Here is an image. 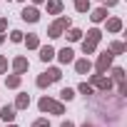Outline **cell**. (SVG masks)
I'll use <instances>...</instances> for the list:
<instances>
[{"label": "cell", "instance_id": "cell-1", "mask_svg": "<svg viewBox=\"0 0 127 127\" xmlns=\"http://www.w3.org/2000/svg\"><path fill=\"white\" fill-rule=\"evenodd\" d=\"M37 107H40V112H50V115H65V105L62 102H57V100H52V97H40V102H37Z\"/></svg>", "mask_w": 127, "mask_h": 127}, {"label": "cell", "instance_id": "cell-2", "mask_svg": "<svg viewBox=\"0 0 127 127\" xmlns=\"http://www.w3.org/2000/svg\"><path fill=\"white\" fill-rule=\"evenodd\" d=\"M70 25H72V20H70L67 15H60V18H57V20L47 28V35H50L52 40H55V37H62V32H65Z\"/></svg>", "mask_w": 127, "mask_h": 127}, {"label": "cell", "instance_id": "cell-3", "mask_svg": "<svg viewBox=\"0 0 127 127\" xmlns=\"http://www.w3.org/2000/svg\"><path fill=\"white\" fill-rule=\"evenodd\" d=\"M112 60H115V55L110 52V50H105V52H100L97 55V62H95V70L100 72V75H105L110 67H112Z\"/></svg>", "mask_w": 127, "mask_h": 127}, {"label": "cell", "instance_id": "cell-4", "mask_svg": "<svg viewBox=\"0 0 127 127\" xmlns=\"http://www.w3.org/2000/svg\"><path fill=\"white\" fill-rule=\"evenodd\" d=\"M90 85H92V87H97V90H102V92H110V90H112V80H110V77H105V75H100V72L90 75Z\"/></svg>", "mask_w": 127, "mask_h": 127}, {"label": "cell", "instance_id": "cell-5", "mask_svg": "<svg viewBox=\"0 0 127 127\" xmlns=\"http://www.w3.org/2000/svg\"><path fill=\"white\" fill-rule=\"evenodd\" d=\"M57 55V60H60V65H70V62L75 60V50L72 47H62L60 52H55Z\"/></svg>", "mask_w": 127, "mask_h": 127}, {"label": "cell", "instance_id": "cell-6", "mask_svg": "<svg viewBox=\"0 0 127 127\" xmlns=\"http://www.w3.org/2000/svg\"><path fill=\"white\" fill-rule=\"evenodd\" d=\"M20 18H23L25 23H37V20H40V10H37L35 5H30V8H25V10L20 13Z\"/></svg>", "mask_w": 127, "mask_h": 127}, {"label": "cell", "instance_id": "cell-7", "mask_svg": "<svg viewBox=\"0 0 127 127\" xmlns=\"http://www.w3.org/2000/svg\"><path fill=\"white\" fill-rule=\"evenodd\" d=\"M28 67H30V62H28V57H23V55H18V57L13 60V72H18V75H23V72H28Z\"/></svg>", "mask_w": 127, "mask_h": 127}, {"label": "cell", "instance_id": "cell-8", "mask_svg": "<svg viewBox=\"0 0 127 127\" xmlns=\"http://www.w3.org/2000/svg\"><path fill=\"white\" fill-rule=\"evenodd\" d=\"M75 62V70H77V75H87L90 70H92V62L87 60V57H80V60H72Z\"/></svg>", "mask_w": 127, "mask_h": 127}, {"label": "cell", "instance_id": "cell-9", "mask_svg": "<svg viewBox=\"0 0 127 127\" xmlns=\"http://www.w3.org/2000/svg\"><path fill=\"white\" fill-rule=\"evenodd\" d=\"M15 112H18L15 105H5V107H0V117H3L5 122H15V117H18Z\"/></svg>", "mask_w": 127, "mask_h": 127}, {"label": "cell", "instance_id": "cell-10", "mask_svg": "<svg viewBox=\"0 0 127 127\" xmlns=\"http://www.w3.org/2000/svg\"><path fill=\"white\" fill-rule=\"evenodd\" d=\"M20 82H23V75H18V72H13V75H5V87H10V90H18V87H20Z\"/></svg>", "mask_w": 127, "mask_h": 127}, {"label": "cell", "instance_id": "cell-11", "mask_svg": "<svg viewBox=\"0 0 127 127\" xmlns=\"http://www.w3.org/2000/svg\"><path fill=\"white\" fill-rule=\"evenodd\" d=\"M90 20H92V23H102V20H107V8L102 5V8L92 10V13H90Z\"/></svg>", "mask_w": 127, "mask_h": 127}, {"label": "cell", "instance_id": "cell-12", "mask_svg": "<svg viewBox=\"0 0 127 127\" xmlns=\"http://www.w3.org/2000/svg\"><path fill=\"white\" fill-rule=\"evenodd\" d=\"M40 50V60L42 62H50L52 57H55V47H50V45H42V47H37Z\"/></svg>", "mask_w": 127, "mask_h": 127}, {"label": "cell", "instance_id": "cell-13", "mask_svg": "<svg viewBox=\"0 0 127 127\" xmlns=\"http://www.w3.org/2000/svg\"><path fill=\"white\" fill-rule=\"evenodd\" d=\"M30 107V95L28 92H20L18 100H15V110H28Z\"/></svg>", "mask_w": 127, "mask_h": 127}, {"label": "cell", "instance_id": "cell-14", "mask_svg": "<svg viewBox=\"0 0 127 127\" xmlns=\"http://www.w3.org/2000/svg\"><path fill=\"white\" fill-rule=\"evenodd\" d=\"M62 8H65V5H62V0H47V13H50V15H60Z\"/></svg>", "mask_w": 127, "mask_h": 127}, {"label": "cell", "instance_id": "cell-15", "mask_svg": "<svg viewBox=\"0 0 127 127\" xmlns=\"http://www.w3.org/2000/svg\"><path fill=\"white\" fill-rule=\"evenodd\" d=\"M105 28H107V32H120V30H122V20H120V18H110V20L105 23Z\"/></svg>", "mask_w": 127, "mask_h": 127}, {"label": "cell", "instance_id": "cell-16", "mask_svg": "<svg viewBox=\"0 0 127 127\" xmlns=\"http://www.w3.org/2000/svg\"><path fill=\"white\" fill-rule=\"evenodd\" d=\"M23 42L28 45V50H37V47H40V37H37L35 32H30L28 37H23Z\"/></svg>", "mask_w": 127, "mask_h": 127}, {"label": "cell", "instance_id": "cell-17", "mask_svg": "<svg viewBox=\"0 0 127 127\" xmlns=\"http://www.w3.org/2000/svg\"><path fill=\"white\" fill-rule=\"evenodd\" d=\"M107 50H110L112 55H122V52L127 50V45H125V42H120V40H115V42H110V47H107Z\"/></svg>", "mask_w": 127, "mask_h": 127}, {"label": "cell", "instance_id": "cell-18", "mask_svg": "<svg viewBox=\"0 0 127 127\" xmlns=\"http://www.w3.org/2000/svg\"><path fill=\"white\" fill-rule=\"evenodd\" d=\"M35 85H37L40 90H45V87H50V85H52V80H50V75H47V72H42V75H37Z\"/></svg>", "mask_w": 127, "mask_h": 127}, {"label": "cell", "instance_id": "cell-19", "mask_svg": "<svg viewBox=\"0 0 127 127\" xmlns=\"http://www.w3.org/2000/svg\"><path fill=\"white\" fill-rule=\"evenodd\" d=\"M65 32H67V40H70V42H77V40H82V30H77V28H67Z\"/></svg>", "mask_w": 127, "mask_h": 127}, {"label": "cell", "instance_id": "cell-20", "mask_svg": "<svg viewBox=\"0 0 127 127\" xmlns=\"http://www.w3.org/2000/svg\"><path fill=\"white\" fill-rule=\"evenodd\" d=\"M60 100H62V102H72V100H75V90H72V87H62Z\"/></svg>", "mask_w": 127, "mask_h": 127}, {"label": "cell", "instance_id": "cell-21", "mask_svg": "<svg viewBox=\"0 0 127 127\" xmlns=\"http://www.w3.org/2000/svg\"><path fill=\"white\" fill-rule=\"evenodd\" d=\"M77 13H90V0H72Z\"/></svg>", "mask_w": 127, "mask_h": 127}, {"label": "cell", "instance_id": "cell-22", "mask_svg": "<svg viewBox=\"0 0 127 127\" xmlns=\"http://www.w3.org/2000/svg\"><path fill=\"white\" fill-rule=\"evenodd\" d=\"M85 40H92V42H100V40H102V30H97V28L87 30V37H85Z\"/></svg>", "mask_w": 127, "mask_h": 127}, {"label": "cell", "instance_id": "cell-23", "mask_svg": "<svg viewBox=\"0 0 127 127\" xmlns=\"http://www.w3.org/2000/svg\"><path fill=\"white\" fill-rule=\"evenodd\" d=\"M97 50V42H92V40H82V52L85 55H92Z\"/></svg>", "mask_w": 127, "mask_h": 127}, {"label": "cell", "instance_id": "cell-24", "mask_svg": "<svg viewBox=\"0 0 127 127\" xmlns=\"http://www.w3.org/2000/svg\"><path fill=\"white\" fill-rule=\"evenodd\" d=\"M110 80H115L117 85L125 82V70H122V67H112V77H110Z\"/></svg>", "mask_w": 127, "mask_h": 127}, {"label": "cell", "instance_id": "cell-25", "mask_svg": "<svg viewBox=\"0 0 127 127\" xmlns=\"http://www.w3.org/2000/svg\"><path fill=\"white\" fill-rule=\"evenodd\" d=\"M47 75H50V80H52V82H60V80H62V70H60V67H50V70H47Z\"/></svg>", "mask_w": 127, "mask_h": 127}, {"label": "cell", "instance_id": "cell-26", "mask_svg": "<svg viewBox=\"0 0 127 127\" xmlns=\"http://www.w3.org/2000/svg\"><path fill=\"white\" fill-rule=\"evenodd\" d=\"M77 90H80V92H82V95H87V97H90V95H92V92H95V87H92V85H90V82H80V87H77Z\"/></svg>", "mask_w": 127, "mask_h": 127}, {"label": "cell", "instance_id": "cell-27", "mask_svg": "<svg viewBox=\"0 0 127 127\" xmlns=\"http://www.w3.org/2000/svg\"><path fill=\"white\" fill-rule=\"evenodd\" d=\"M10 42H23V32L20 30H13L10 32Z\"/></svg>", "mask_w": 127, "mask_h": 127}, {"label": "cell", "instance_id": "cell-28", "mask_svg": "<svg viewBox=\"0 0 127 127\" xmlns=\"http://www.w3.org/2000/svg\"><path fill=\"white\" fill-rule=\"evenodd\" d=\"M5 70H8V57H5V55H0V75H3Z\"/></svg>", "mask_w": 127, "mask_h": 127}, {"label": "cell", "instance_id": "cell-29", "mask_svg": "<svg viewBox=\"0 0 127 127\" xmlns=\"http://www.w3.org/2000/svg\"><path fill=\"white\" fill-rule=\"evenodd\" d=\"M32 127H50V122H47L45 117H40V120H35V122H32Z\"/></svg>", "mask_w": 127, "mask_h": 127}, {"label": "cell", "instance_id": "cell-30", "mask_svg": "<svg viewBox=\"0 0 127 127\" xmlns=\"http://www.w3.org/2000/svg\"><path fill=\"white\" fill-rule=\"evenodd\" d=\"M117 3H120V0H105V8H115Z\"/></svg>", "mask_w": 127, "mask_h": 127}, {"label": "cell", "instance_id": "cell-31", "mask_svg": "<svg viewBox=\"0 0 127 127\" xmlns=\"http://www.w3.org/2000/svg\"><path fill=\"white\" fill-rule=\"evenodd\" d=\"M5 28H8V18H0V32H3Z\"/></svg>", "mask_w": 127, "mask_h": 127}, {"label": "cell", "instance_id": "cell-32", "mask_svg": "<svg viewBox=\"0 0 127 127\" xmlns=\"http://www.w3.org/2000/svg\"><path fill=\"white\" fill-rule=\"evenodd\" d=\"M60 127H75V125H72V122H70V120H67V122H62V125H60Z\"/></svg>", "mask_w": 127, "mask_h": 127}, {"label": "cell", "instance_id": "cell-33", "mask_svg": "<svg viewBox=\"0 0 127 127\" xmlns=\"http://www.w3.org/2000/svg\"><path fill=\"white\" fill-rule=\"evenodd\" d=\"M45 3V0H32V5H42Z\"/></svg>", "mask_w": 127, "mask_h": 127}, {"label": "cell", "instance_id": "cell-34", "mask_svg": "<svg viewBox=\"0 0 127 127\" xmlns=\"http://www.w3.org/2000/svg\"><path fill=\"white\" fill-rule=\"evenodd\" d=\"M3 42H5V35H3V32H0V45H3Z\"/></svg>", "mask_w": 127, "mask_h": 127}, {"label": "cell", "instance_id": "cell-35", "mask_svg": "<svg viewBox=\"0 0 127 127\" xmlns=\"http://www.w3.org/2000/svg\"><path fill=\"white\" fill-rule=\"evenodd\" d=\"M82 127H95V125H92V122H85V125H82Z\"/></svg>", "mask_w": 127, "mask_h": 127}, {"label": "cell", "instance_id": "cell-36", "mask_svg": "<svg viewBox=\"0 0 127 127\" xmlns=\"http://www.w3.org/2000/svg\"><path fill=\"white\" fill-rule=\"evenodd\" d=\"M5 127H15V125H13V122H8V125H5Z\"/></svg>", "mask_w": 127, "mask_h": 127}, {"label": "cell", "instance_id": "cell-37", "mask_svg": "<svg viewBox=\"0 0 127 127\" xmlns=\"http://www.w3.org/2000/svg\"><path fill=\"white\" fill-rule=\"evenodd\" d=\"M18 3H23V0H18Z\"/></svg>", "mask_w": 127, "mask_h": 127}]
</instances>
